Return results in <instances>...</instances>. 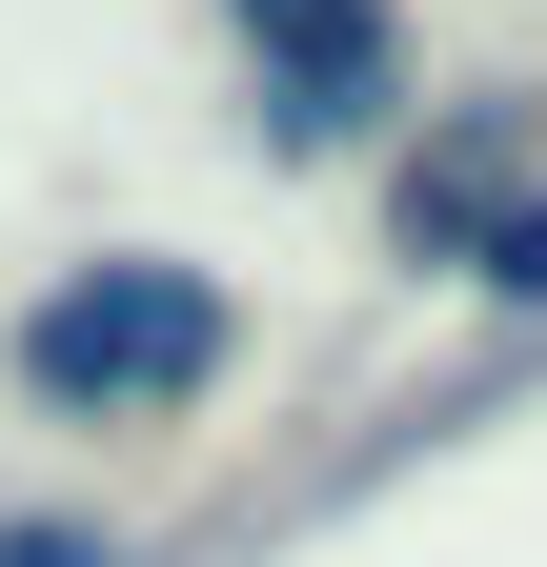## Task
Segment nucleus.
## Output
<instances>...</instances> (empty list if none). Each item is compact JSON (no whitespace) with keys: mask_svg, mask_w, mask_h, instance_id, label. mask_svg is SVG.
<instances>
[{"mask_svg":"<svg viewBox=\"0 0 547 567\" xmlns=\"http://www.w3.org/2000/svg\"><path fill=\"white\" fill-rule=\"evenodd\" d=\"M224 21H244L264 122H285V142H345V122L385 102V0H224Z\"/></svg>","mask_w":547,"mask_h":567,"instance_id":"nucleus-2","label":"nucleus"},{"mask_svg":"<svg viewBox=\"0 0 547 567\" xmlns=\"http://www.w3.org/2000/svg\"><path fill=\"white\" fill-rule=\"evenodd\" d=\"M224 344H244L224 284L163 264V244H122V264H61L21 305V405H61V425H183L224 385Z\"/></svg>","mask_w":547,"mask_h":567,"instance_id":"nucleus-1","label":"nucleus"},{"mask_svg":"<svg viewBox=\"0 0 547 567\" xmlns=\"http://www.w3.org/2000/svg\"><path fill=\"white\" fill-rule=\"evenodd\" d=\"M507 183H527V122H507V102H466V122H446V163H405V244H487V224H507Z\"/></svg>","mask_w":547,"mask_h":567,"instance_id":"nucleus-3","label":"nucleus"},{"mask_svg":"<svg viewBox=\"0 0 547 567\" xmlns=\"http://www.w3.org/2000/svg\"><path fill=\"white\" fill-rule=\"evenodd\" d=\"M0 567H122V527H0Z\"/></svg>","mask_w":547,"mask_h":567,"instance_id":"nucleus-4","label":"nucleus"}]
</instances>
